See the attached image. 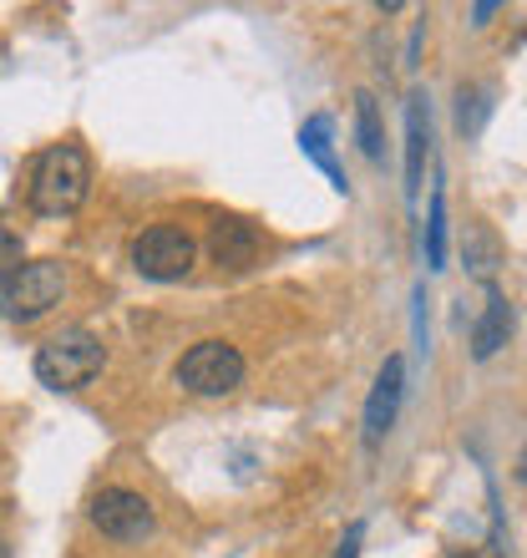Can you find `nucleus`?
I'll list each match as a JSON object with an SVG mask.
<instances>
[{
  "mask_svg": "<svg viewBox=\"0 0 527 558\" xmlns=\"http://www.w3.org/2000/svg\"><path fill=\"white\" fill-rule=\"evenodd\" d=\"M299 153H305V158L315 162V168H320V173L330 178V183H335L340 193H351V178L340 173L335 153H330V118H324V112H315V118H309L305 128H299Z\"/></svg>",
  "mask_w": 527,
  "mask_h": 558,
  "instance_id": "obj_11",
  "label": "nucleus"
},
{
  "mask_svg": "<svg viewBox=\"0 0 527 558\" xmlns=\"http://www.w3.org/2000/svg\"><path fill=\"white\" fill-rule=\"evenodd\" d=\"M61 294H66V269L57 259H30L0 284V315L15 325H30L51 305H61Z\"/></svg>",
  "mask_w": 527,
  "mask_h": 558,
  "instance_id": "obj_4",
  "label": "nucleus"
},
{
  "mask_svg": "<svg viewBox=\"0 0 527 558\" xmlns=\"http://www.w3.org/2000/svg\"><path fill=\"white\" fill-rule=\"evenodd\" d=\"M213 259H219L223 269H249L254 259H259V234H254V223L244 219H223L219 229H213Z\"/></svg>",
  "mask_w": 527,
  "mask_h": 558,
  "instance_id": "obj_8",
  "label": "nucleus"
},
{
  "mask_svg": "<svg viewBox=\"0 0 527 558\" xmlns=\"http://www.w3.org/2000/svg\"><path fill=\"white\" fill-rule=\"evenodd\" d=\"M355 137H360V153L370 162L385 158V128H381V102L370 92H355Z\"/></svg>",
  "mask_w": 527,
  "mask_h": 558,
  "instance_id": "obj_12",
  "label": "nucleus"
},
{
  "mask_svg": "<svg viewBox=\"0 0 527 558\" xmlns=\"http://www.w3.org/2000/svg\"><path fill=\"white\" fill-rule=\"evenodd\" d=\"M21 265H26V259H21V234L0 229V284H5V279H11Z\"/></svg>",
  "mask_w": 527,
  "mask_h": 558,
  "instance_id": "obj_15",
  "label": "nucleus"
},
{
  "mask_svg": "<svg viewBox=\"0 0 527 558\" xmlns=\"http://www.w3.org/2000/svg\"><path fill=\"white\" fill-rule=\"evenodd\" d=\"M107 366V351L102 340L72 325V330H57V336L46 340L41 351H36V381L51 386V391H82L102 376Z\"/></svg>",
  "mask_w": 527,
  "mask_h": 558,
  "instance_id": "obj_2",
  "label": "nucleus"
},
{
  "mask_svg": "<svg viewBox=\"0 0 527 558\" xmlns=\"http://www.w3.org/2000/svg\"><path fill=\"white\" fill-rule=\"evenodd\" d=\"M471 15H477V26H487V21L498 15V5H492V0H482V5H477V11H471Z\"/></svg>",
  "mask_w": 527,
  "mask_h": 558,
  "instance_id": "obj_17",
  "label": "nucleus"
},
{
  "mask_svg": "<svg viewBox=\"0 0 527 558\" xmlns=\"http://www.w3.org/2000/svg\"><path fill=\"white\" fill-rule=\"evenodd\" d=\"M507 330H513V310H507V300L492 290L487 294L482 320H477V330H471V355H477V361H492V355L507 345Z\"/></svg>",
  "mask_w": 527,
  "mask_h": 558,
  "instance_id": "obj_10",
  "label": "nucleus"
},
{
  "mask_svg": "<svg viewBox=\"0 0 527 558\" xmlns=\"http://www.w3.org/2000/svg\"><path fill=\"white\" fill-rule=\"evenodd\" d=\"M360 544H366V523H351V529H345V538H340V554L335 558H355V554H360Z\"/></svg>",
  "mask_w": 527,
  "mask_h": 558,
  "instance_id": "obj_16",
  "label": "nucleus"
},
{
  "mask_svg": "<svg viewBox=\"0 0 527 558\" xmlns=\"http://www.w3.org/2000/svg\"><path fill=\"white\" fill-rule=\"evenodd\" d=\"M426 265H446V193H431V219H426Z\"/></svg>",
  "mask_w": 527,
  "mask_h": 558,
  "instance_id": "obj_13",
  "label": "nucleus"
},
{
  "mask_svg": "<svg viewBox=\"0 0 527 558\" xmlns=\"http://www.w3.org/2000/svg\"><path fill=\"white\" fill-rule=\"evenodd\" d=\"M0 558H11V554H5V544H0Z\"/></svg>",
  "mask_w": 527,
  "mask_h": 558,
  "instance_id": "obj_18",
  "label": "nucleus"
},
{
  "mask_svg": "<svg viewBox=\"0 0 527 558\" xmlns=\"http://www.w3.org/2000/svg\"><path fill=\"white\" fill-rule=\"evenodd\" d=\"M193 259H198V250H193V239L177 223H152V229L132 239V269L143 279H158V284L183 279L193 269Z\"/></svg>",
  "mask_w": 527,
  "mask_h": 558,
  "instance_id": "obj_5",
  "label": "nucleus"
},
{
  "mask_svg": "<svg viewBox=\"0 0 527 558\" xmlns=\"http://www.w3.org/2000/svg\"><path fill=\"white\" fill-rule=\"evenodd\" d=\"M426 153H431V133H426V97H410V107H406V198L421 193Z\"/></svg>",
  "mask_w": 527,
  "mask_h": 558,
  "instance_id": "obj_9",
  "label": "nucleus"
},
{
  "mask_svg": "<svg viewBox=\"0 0 527 558\" xmlns=\"http://www.w3.org/2000/svg\"><path fill=\"white\" fill-rule=\"evenodd\" d=\"M91 529L107 533V538H118V544H143L147 533L158 529V513H152V502L143 493H132V487H102L87 508Z\"/></svg>",
  "mask_w": 527,
  "mask_h": 558,
  "instance_id": "obj_6",
  "label": "nucleus"
},
{
  "mask_svg": "<svg viewBox=\"0 0 527 558\" xmlns=\"http://www.w3.org/2000/svg\"><path fill=\"white\" fill-rule=\"evenodd\" d=\"M91 189V162L82 143H57L46 147L36 168H30V208L41 219H66L76 208L87 204Z\"/></svg>",
  "mask_w": 527,
  "mask_h": 558,
  "instance_id": "obj_1",
  "label": "nucleus"
},
{
  "mask_svg": "<svg viewBox=\"0 0 527 558\" xmlns=\"http://www.w3.org/2000/svg\"><path fill=\"white\" fill-rule=\"evenodd\" d=\"M173 381L188 397H229L244 386V351L229 340H198L173 366Z\"/></svg>",
  "mask_w": 527,
  "mask_h": 558,
  "instance_id": "obj_3",
  "label": "nucleus"
},
{
  "mask_svg": "<svg viewBox=\"0 0 527 558\" xmlns=\"http://www.w3.org/2000/svg\"><path fill=\"white\" fill-rule=\"evenodd\" d=\"M456 102H462V107H456V128H462L467 137H477V133H482V122H487V107H492V102H487V92L482 87H462V97H456Z\"/></svg>",
  "mask_w": 527,
  "mask_h": 558,
  "instance_id": "obj_14",
  "label": "nucleus"
},
{
  "mask_svg": "<svg viewBox=\"0 0 527 558\" xmlns=\"http://www.w3.org/2000/svg\"><path fill=\"white\" fill-rule=\"evenodd\" d=\"M401 397H406V361H401V355H385V366L366 401V447H381L385 441V432L395 426V412H401Z\"/></svg>",
  "mask_w": 527,
  "mask_h": 558,
  "instance_id": "obj_7",
  "label": "nucleus"
}]
</instances>
